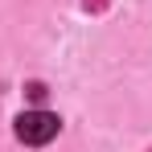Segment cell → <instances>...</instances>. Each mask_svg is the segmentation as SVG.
Segmentation results:
<instances>
[{"label": "cell", "mask_w": 152, "mask_h": 152, "mask_svg": "<svg viewBox=\"0 0 152 152\" xmlns=\"http://www.w3.org/2000/svg\"><path fill=\"white\" fill-rule=\"evenodd\" d=\"M25 95H29L33 103H45V95H50V91H45V82H29V86H25Z\"/></svg>", "instance_id": "cell-2"}, {"label": "cell", "mask_w": 152, "mask_h": 152, "mask_svg": "<svg viewBox=\"0 0 152 152\" xmlns=\"http://www.w3.org/2000/svg\"><path fill=\"white\" fill-rule=\"evenodd\" d=\"M58 132H62V119L53 111H41L37 107V111H21L17 115V140L21 144H33V148L37 144H50Z\"/></svg>", "instance_id": "cell-1"}]
</instances>
